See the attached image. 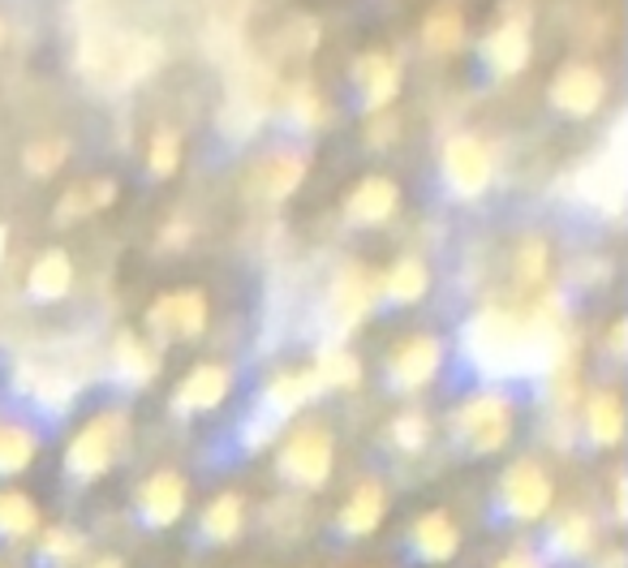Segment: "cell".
<instances>
[{
    "label": "cell",
    "mask_w": 628,
    "mask_h": 568,
    "mask_svg": "<svg viewBox=\"0 0 628 568\" xmlns=\"http://www.w3.org/2000/svg\"><path fill=\"white\" fill-rule=\"evenodd\" d=\"M439 366H443V341L439 336H430V332L405 336L388 354V383L396 392H422L426 383H435Z\"/></svg>",
    "instance_id": "11"
},
{
    "label": "cell",
    "mask_w": 628,
    "mask_h": 568,
    "mask_svg": "<svg viewBox=\"0 0 628 568\" xmlns=\"http://www.w3.org/2000/svg\"><path fill=\"white\" fill-rule=\"evenodd\" d=\"M44 517H39V504L26 496V492H13V487H0V539H31L39 534Z\"/></svg>",
    "instance_id": "33"
},
{
    "label": "cell",
    "mask_w": 628,
    "mask_h": 568,
    "mask_svg": "<svg viewBox=\"0 0 628 568\" xmlns=\"http://www.w3.org/2000/svg\"><path fill=\"white\" fill-rule=\"evenodd\" d=\"M82 547H86L82 534H73L66 525H52V530H44V539H39V565L73 568L78 565V556H82Z\"/></svg>",
    "instance_id": "38"
},
{
    "label": "cell",
    "mask_w": 628,
    "mask_h": 568,
    "mask_svg": "<svg viewBox=\"0 0 628 568\" xmlns=\"http://www.w3.org/2000/svg\"><path fill=\"white\" fill-rule=\"evenodd\" d=\"M17 388L31 392V401L48 414H66L73 401H78V379L57 370V366H31L22 362L17 366Z\"/></svg>",
    "instance_id": "20"
},
{
    "label": "cell",
    "mask_w": 628,
    "mask_h": 568,
    "mask_svg": "<svg viewBox=\"0 0 628 568\" xmlns=\"http://www.w3.org/2000/svg\"><path fill=\"white\" fill-rule=\"evenodd\" d=\"M86 194H91V212H104V208L117 203L121 186H117L112 177H86Z\"/></svg>",
    "instance_id": "42"
},
{
    "label": "cell",
    "mask_w": 628,
    "mask_h": 568,
    "mask_svg": "<svg viewBox=\"0 0 628 568\" xmlns=\"http://www.w3.org/2000/svg\"><path fill=\"white\" fill-rule=\"evenodd\" d=\"M159 375V354L146 345L139 332H117L112 336V379L126 388H146Z\"/></svg>",
    "instance_id": "23"
},
{
    "label": "cell",
    "mask_w": 628,
    "mask_h": 568,
    "mask_svg": "<svg viewBox=\"0 0 628 568\" xmlns=\"http://www.w3.org/2000/svg\"><path fill=\"white\" fill-rule=\"evenodd\" d=\"M272 117L268 104L241 99V95H224V104L215 108V134L224 142H246L263 130V121Z\"/></svg>",
    "instance_id": "27"
},
{
    "label": "cell",
    "mask_w": 628,
    "mask_h": 568,
    "mask_svg": "<svg viewBox=\"0 0 628 568\" xmlns=\"http://www.w3.org/2000/svg\"><path fill=\"white\" fill-rule=\"evenodd\" d=\"M410 547L422 565H448L461 552V525L443 508H430L410 525Z\"/></svg>",
    "instance_id": "19"
},
{
    "label": "cell",
    "mask_w": 628,
    "mask_h": 568,
    "mask_svg": "<svg viewBox=\"0 0 628 568\" xmlns=\"http://www.w3.org/2000/svg\"><path fill=\"white\" fill-rule=\"evenodd\" d=\"M306 168H310L306 151H272V155H263L254 164V173L246 181V194L263 199V203H284V199H293L301 190Z\"/></svg>",
    "instance_id": "13"
},
{
    "label": "cell",
    "mask_w": 628,
    "mask_h": 568,
    "mask_svg": "<svg viewBox=\"0 0 628 568\" xmlns=\"http://www.w3.org/2000/svg\"><path fill=\"white\" fill-rule=\"evenodd\" d=\"M603 99H607V73L599 70V66H581V61L564 66L552 78V86H547V104L556 108L559 117H568V121L594 117L603 108Z\"/></svg>",
    "instance_id": "10"
},
{
    "label": "cell",
    "mask_w": 628,
    "mask_h": 568,
    "mask_svg": "<svg viewBox=\"0 0 628 568\" xmlns=\"http://www.w3.org/2000/svg\"><path fill=\"white\" fill-rule=\"evenodd\" d=\"M552 272V246L543 237H525L512 255V281L521 288H538Z\"/></svg>",
    "instance_id": "36"
},
{
    "label": "cell",
    "mask_w": 628,
    "mask_h": 568,
    "mask_svg": "<svg viewBox=\"0 0 628 568\" xmlns=\"http://www.w3.org/2000/svg\"><path fill=\"white\" fill-rule=\"evenodd\" d=\"M594 539H599V521L590 512L572 508V512H564L556 525H552L547 547H552L556 560H581V556L594 552Z\"/></svg>",
    "instance_id": "26"
},
{
    "label": "cell",
    "mask_w": 628,
    "mask_h": 568,
    "mask_svg": "<svg viewBox=\"0 0 628 568\" xmlns=\"http://www.w3.org/2000/svg\"><path fill=\"white\" fill-rule=\"evenodd\" d=\"M4 246H9V228L0 224V259H4Z\"/></svg>",
    "instance_id": "50"
},
{
    "label": "cell",
    "mask_w": 628,
    "mask_h": 568,
    "mask_svg": "<svg viewBox=\"0 0 628 568\" xmlns=\"http://www.w3.org/2000/svg\"><path fill=\"white\" fill-rule=\"evenodd\" d=\"M164 39L159 35H139V31H117V26H86L73 66L86 82L108 86V91H130L146 78L164 70Z\"/></svg>",
    "instance_id": "1"
},
{
    "label": "cell",
    "mask_w": 628,
    "mask_h": 568,
    "mask_svg": "<svg viewBox=\"0 0 628 568\" xmlns=\"http://www.w3.org/2000/svg\"><path fill=\"white\" fill-rule=\"evenodd\" d=\"M177 168H181V134L168 130V126H159L151 134V142H146V173L155 181H168Z\"/></svg>",
    "instance_id": "37"
},
{
    "label": "cell",
    "mask_w": 628,
    "mask_h": 568,
    "mask_svg": "<svg viewBox=\"0 0 628 568\" xmlns=\"http://www.w3.org/2000/svg\"><path fill=\"white\" fill-rule=\"evenodd\" d=\"M625 474H620V478H616V517H620V521H625L628 517V504H625Z\"/></svg>",
    "instance_id": "47"
},
{
    "label": "cell",
    "mask_w": 628,
    "mask_h": 568,
    "mask_svg": "<svg viewBox=\"0 0 628 568\" xmlns=\"http://www.w3.org/2000/svg\"><path fill=\"white\" fill-rule=\"evenodd\" d=\"M422 44H426V52H435V57H448V52H457V48L465 44V17H461V9H457L452 0H439V4L422 17Z\"/></svg>",
    "instance_id": "30"
},
{
    "label": "cell",
    "mask_w": 628,
    "mask_h": 568,
    "mask_svg": "<svg viewBox=\"0 0 628 568\" xmlns=\"http://www.w3.org/2000/svg\"><path fill=\"white\" fill-rule=\"evenodd\" d=\"M66 159H70V139H61V134L31 139L22 146V168H26V177H35V181L57 177V173L66 168Z\"/></svg>",
    "instance_id": "34"
},
{
    "label": "cell",
    "mask_w": 628,
    "mask_h": 568,
    "mask_svg": "<svg viewBox=\"0 0 628 568\" xmlns=\"http://www.w3.org/2000/svg\"><path fill=\"white\" fill-rule=\"evenodd\" d=\"M276 104L284 108L288 126H293V130H301V134L319 130V126H323V117H328V108H323V95L315 91V82H310L306 73H297L293 82H284V86H280Z\"/></svg>",
    "instance_id": "25"
},
{
    "label": "cell",
    "mask_w": 628,
    "mask_h": 568,
    "mask_svg": "<svg viewBox=\"0 0 628 568\" xmlns=\"http://www.w3.org/2000/svg\"><path fill=\"white\" fill-rule=\"evenodd\" d=\"M126 439H130V418L121 410H99L70 435L61 465L73 483H95L117 465Z\"/></svg>",
    "instance_id": "3"
},
{
    "label": "cell",
    "mask_w": 628,
    "mask_h": 568,
    "mask_svg": "<svg viewBox=\"0 0 628 568\" xmlns=\"http://www.w3.org/2000/svg\"><path fill=\"white\" fill-rule=\"evenodd\" d=\"M315 379H319V388L323 392H349L362 383V357L345 350V345H319V354H315Z\"/></svg>",
    "instance_id": "29"
},
{
    "label": "cell",
    "mask_w": 628,
    "mask_h": 568,
    "mask_svg": "<svg viewBox=\"0 0 628 568\" xmlns=\"http://www.w3.org/2000/svg\"><path fill=\"white\" fill-rule=\"evenodd\" d=\"M233 392V370L224 362H199L173 392V410L177 414H208L220 410Z\"/></svg>",
    "instance_id": "16"
},
{
    "label": "cell",
    "mask_w": 628,
    "mask_h": 568,
    "mask_svg": "<svg viewBox=\"0 0 628 568\" xmlns=\"http://www.w3.org/2000/svg\"><path fill=\"white\" fill-rule=\"evenodd\" d=\"M332 465H336V439H332L328 426L301 423L284 435L276 457V470L284 483H293L301 492H319L332 478Z\"/></svg>",
    "instance_id": "4"
},
{
    "label": "cell",
    "mask_w": 628,
    "mask_h": 568,
    "mask_svg": "<svg viewBox=\"0 0 628 568\" xmlns=\"http://www.w3.org/2000/svg\"><path fill=\"white\" fill-rule=\"evenodd\" d=\"M495 568H543V560L530 552H508L503 560H495Z\"/></svg>",
    "instance_id": "45"
},
{
    "label": "cell",
    "mask_w": 628,
    "mask_h": 568,
    "mask_svg": "<svg viewBox=\"0 0 628 568\" xmlns=\"http://www.w3.org/2000/svg\"><path fill=\"white\" fill-rule=\"evenodd\" d=\"M448 430H452V439H457L465 452L490 457V452L508 448V439H512V430H517V405H512V397H508L503 388H483V392L465 397V401L452 410Z\"/></svg>",
    "instance_id": "2"
},
{
    "label": "cell",
    "mask_w": 628,
    "mask_h": 568,
    "mask_svg": "<svg viewBox=\"0 0 628 568\" xmlns=\"http://www.w3.org/2000/svg\"><path fill=\"white\" fill-rule=\"evenodd\" d=\"M319 39H323L319 17H310V13H293V17H288V22L276 31V52L306 61V57L319 48Z\"/></svg>",
    "instance_id": "35"
},
{
    "label": "cell",
    "mask_w": 628,
    "mask_h": 568,
    "mask_svg": "<svg viewBox=\"0 0 628 568\" xmlns=\"http://www.w3.org/2000/svg\"><path fill=\"white\" fill-rule=\"evenodd\" d=\"M581 423H585V439H590L594 448H616V443L625 439V401H620V392L594 388V392L585 397Z\"/></svg>",
    "instance_id": "22"
},
{
    "label": "cell",
    "mask_w": 628,
    "mask_h": 568,
    "mask_svg": "<svg viewBox=\"0 0 628 568\" xmlns=\"http://www.w3.org/2000/svg\"><path fill=\"white\" fill-rule=\"evenodd\" d=\"M625 117L612 126V139L607 146L585 164L577 168V194L599 208L603 215H620L625 212V190H628V164H625Z\"/></svg>",
    "instance_id": "5"
},
{
    "label": "cell",
    "mask_w": 628,
    "mask_h": 568,
    "mask_svg": "<svg viewBox=\"0 0 628 568\" xmlns=\"http://www.w3.org/2000/svg\"><path fill=\"white\" fill-rule=\"evenodd\" d=\"M349 73H353L357 95H362L366 117H370V113H388V108L396 104L401 86H405L401 61H396V57H388V52H362V57L353 61Z\"/></svg>",
    "instance_id": "14"
},
{
    "label": "cell",
    "mask_w": 628,
    "mask_h": 568,
    "mask_svg": "<svg viewBox=\"0 0 628 568\" xmlns=\"http://www.w3.org/2000/svg\"><path fill=\"white\" fill-rule=\"evenodd\" d=\"M534 22H521V17H499V26L483 39V61L490 66V73L499 78H517L534 61V35H530Z\"/></svg>",
    "instance_id": "15"
},
{
    "label": "cell",
    "mask_w": 628,
    "mask_h": 568,
    "mask_svg": "<svg viewBox=\"0 0 628 568\" xmlns=\"http://www.w3.org/2000/svg\"><path fill=\"white\" fill-rule=\"evenodd\" d=\"M190 237H194L190 220L173 215V220H168V224L159 228V250H186V246H190Z\"/></svg>",
    "instance_id": "43"
},
{
    "label": "cell",
    "mask_w": 628,
    "mask_h": 568,
    "mask_svg": "<svg viewBox=\"0 0 628 568\" xmlns=\"http://www.w3.org/2000/svg\"><path fill=\"white\" fill-rule=\"evenodd\" d=\"M599 568H625V552H607V556L599 560Z\"/></svg>",
    "instance_id": "48"
},
{
    "label": "cell",
    "mask_w": 628,
    "mask_h": 568,
    "mask_svg": "<svg viewBox=\"0 0 628 568\" xmlns=\"http://www.w3.org/2000/svg\"><path fill=\"white\" fill-rule=\"evenodd\" d=\"M552 499H556V483L547 474L543 461L534 457H521L503 470L499 478V508L512 517V521H538L552 512Z\"/></svg>",
    "instance_id": "8"
},
{
    "label": "cell",
    "mask_w": 628,
    "mask_h": 568,
    "mask_svg": "<svg viewBox=\"0 0 628 568\" xmlns=\"http://www.w3.org/2000/svg\"><path fill=\"white\" fill-rule=\"evenodd\" d=\"M625 341H628V323H625V319H616V323H612V336H607V350H612V357L628 354Z\"/></svg>",
    "instance_id": "46"
},
{
    "label": "cell",
    "mask_w": 628,
    "mask_h": 568,
    "mask_svg": "<svg viewBox=\"0 0 628 568\" xmlns=\"http://www.w3.org/2000/svg\"><path fill=\"white\" fill-rule=\"evenodd\" d=\"M134 504H139V521L146 530H168L181 521V512L190 504V483L181 470H155L151 478L139 483Z\"/></svg>",
    "instance_id": "12"
},
{
    "label": "cell",
    "mask_w": 628,
    "mask_h": 568,
    "mask_svg": "<svg viewBox=\"0 0 628 568\" xmlns=\"http://www.w3.org/2000/svg\"><path fill=\"white\" fill-rule=\"evenodd\" d=\"M375 301H379V276L370 272V268H362V263H345L332 284H328V336H332V345H345V336H349L357 323H366V315L375 310Z\"/></svg>",
    "instance_id": "6"
},
{
    "label": "cell",
    "mask_w": 628,
    "mask_h": 568,
    "mask_svg": "<svg viewBox=\"0 0 628 568\" xmlns=\"http://www.w3.org/2000/svg\"><path fill=\"white\" fill-rule=\"evenodd\" d=\"M276 430H280V423H276V418L259 410V414H254V418L246 423V443H250V448H263V443H268V439H272Z\"/></svg>",
    "instance_id": "44"
},
{
    "label": "cell",
    "mask_w": 628,
    "mask_h": 568,
    "mask_svg": "<svg viewBox=\"0 0 628 568\" xmlns=\"http://www.w3.org/2000/svg\"><path fill=\"white\" fill-rule=\"evenodd\" d=\"M426 288H430V268L414 259V255H405V259H396L383 276H379V297L383 301H392V306H414L426 297Z\"/></svg>",
    "instance_id": "28"
},
{
    "label": "cell",
    "mask_w": 628,
    "mask_h": 568,
    "mask_svg": "<svg viewBox=\"0 0 628 568\" xmlns=\"http://www.w3.org/2000/svg\"><path fill=\"white\" fill-rule=\"evenodd\" d=\"M70 284H73V259L66 250H44V255L31 263V272H26V293H31V301H39V306L61 301V297L70 293Z\"/></svg>",
    "instance_id": "24"
},
{
    "label": "cell",
    "mask_w": 628,
    "mask_h": 568,
    "mask_svg": "<svg viewBox=\"0 0 628 568\" xmlns=\"http://www.w3.org/2000/svg\"><path fill=\"white\" fill-rule=\"evenodd\" d=\"M388 435H392V443L401 448V452H422L426 443H430V418L422 414V410H401L392 426H388Z\"/></svg>",
    "instance_id": "39"
},
{
    "label": "cell",
    "mask_w": 628,
    "mask_h": 568,
    "mask_svg": "<svg viewBox=\"0 0 628 568\" xmlns=\"http://www.w3.org/2000/svg\"><path fill=\"white\" fill-rule=\"evenodd\" d=\"M401 139V117L388 108V113H370L366 117V142L375 146V151H383V146H392V142Z\"/></svg>",
    "instance_id": "40"
},
{
    "label": "cell",
    "mask_w": 628,
    "mask_h": 568,
    "mask_svg": "<svg viewBox=\"0 0 628 568\" xmlns=\"http://www.w3.org/2000/svg\"><path fill=\"white\" fill-rule=\"evenodd\" d=\"M82 215H95V212H91V194H86V181H82V186H70V190L61 194V203H57L52 220H57L61 228H70L73 220H82Z\"/></svg>",
    "instance_id": "41"
},
{
    "label": "cell",
    "mask_w": 628,
    "mask_h": 568,
    "mask_svg": "<svg viewBox=\"0 0 628 568\" xmlns=\"http://www.w3.org/2000/svg\"><path fill=\"white\" fill-rule=\"evenodd\" d=\"M35 457H39V435H35L26 423L0 418V478L31 470Z\"/></svg>",
    "instance_id": "31"
},
{
    "label": "cell",
    "mask_w": 628,
    "mask_h": 568,
    "mask_svg": "<svg viewBox=\"0 0 628 568\" xmlns=\"http://www.w3.org/2000/svg\"><path fill=\"white\" fill-rule=\"evenodd\" d=\"M315 397H323V388H319V379H315L310 366H306V370H280V375L268 379V388H263V397H259V410L272 414L276 423H284V418L301 414Z\"/></svg>",
    "instance_id": "18"
},
{
    "label": "cell",
    "mask_w": 628,
    "mask_h": 568,
    "mask_svg": "<svg viewBox=\"0 0 628 568\" xmlns=\"http://www.w3.org/2000/svg\"><path fill=\"white\" fill-rule=\"evenodd\" d=\"M208 293L203 288H177V293H159L146 310V332L155 336V345L168 341H199L208 332Z\"/></svg>",
    "instance_id": "7"
},
{
    "label": "cell",
    "mask_w": 628,
    "mask_h": 568,
    "mask_svg": "<svg viewBox=\"0 0 628 568\" xmlns=\"http://www.w3.org/2000/svg\"><path fill=\"white\" fill-rule=\"evenodd\" d=\"M246 525V499L237 492H224L203 508V539L208 543H233Z\"/></svg>",
    "instance_id": "32"
},
{
    "label": "cell",
    "mask_w": 628,
    "mask_h": 568,
    "mask_svg": "<svg viewBox=\"0 0 628 568\" xmlns=\"http://www.w3.org/2000/svg\"><path fill=\"white\" fill-rule=\"evenodd\" d=\"M91 568H126V560H121V556H99Z\"/></svg>",
    "instance_id": "49"
},
{
    "label": "cell",
    "mask_w": 628,
    "mask_h": 568,
    "mask_svg": "<svg viewBox=\"0 0 628 568\" xmlns=\"http://www.w3.org/2000/svg\"><path fill=\"white\" fill-rule=\"evenodd\" d=\"M383 517H388V487L379 478H362L349 492V499H345L336 525H341L345 539H366V534H375L383 525Z\"/></svg>",
    "instance_id": "21"
},
{
    "label": "cell",
    "mask_w": 628,
    "mask_h": 568,
    "mask_svg": "<svg viewBox=\"0 0 628 568\" xmlns=\"http://www.w3.org/2000/svg\"><path fill=\"white\" fill-rule=\"evenodd\" d=\"M4 39H9V22H4V13H0V48H4Z\"/></svg>",
    "instance_id": "51"
},
{
    "label": "cell",
    "mask_w": 628,
    "mask_h": 568,
    "mask_svg": "<svg viewBox=\"0 0 628 568\" xmlns=\"http://www.w3.org/2000/svg\"><path fill=\"white\" fill-rule=\"evenodd\" d=\"M439 173H443V186L452 199H483L490 186V151L487 142L470 130L452 134L443 142V155H439Z\"/></svg>",
    "instance_id": "9"
},
{
    "label": "cell",
    "mask_w": 628,
    "mask_h": 568,
    "mask_svg": "<svg viewBox=\"0 0 628 568\" xmlns=\"http://www.w3.org/2000/svg\"><path fill=\"white\" fill-rule=\"evenodd\" d=\"M401 208V186L383 173H370L345 194V220L362 224V228H375V224H388Z\"/></svg>",
    "instance_id": "17"
}]
</instances>
